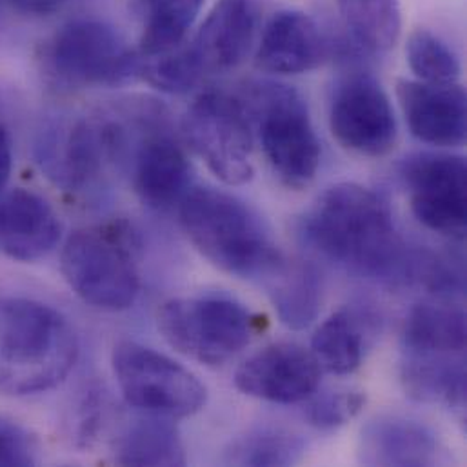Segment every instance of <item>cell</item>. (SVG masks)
Listing matches in <instances>:
<instances>
[{"instance_id": "obj_15", "label": "cell", "mask_w": 467, "mask_h": 467, "mask_svg": "<svg viewBox=\"0 0 467 467\" xmlns=\"http://www.w3.org/2000/svg\"><path fill=\"white\" fill-rule=\"evenodd\" d=\"M327 57V42L318 24L302 11H280L265 26L256 67L276 75H298L318 67Z\"/></svg>"}, {"instance_id": "obj_8", "label": "cell", "mask_w": 467, "mask_h": 467, "mask_svg": "<svg viewBox=\"0 0 467 467\" xmlns=\"http://www.w3.org/2000/svg\"><path fill=\"white\" fill-rule=\"evenodd\" d=\"M182 128L190 148L219 181L242 186L253 179V126L242 100L208 91L190 106Z\"/></svg>"}, {"instance_id": "obj_11", "label": "cell", "mask_w": 467, "mask_h": 467, "mask_svg": "<svg viewBox=\"0 0 467 467\" xmlns=\"http://www.w3.org/2000/svg\"><path fill=\"white\" fill-rule=\"evenodd\" d=\"M329 128L337 142L358 155L384 157L399 137L391 100L371 75H351L331 99Z\"/></svg>"}, {"instance_id": "obj_31", "label": "cell", "mask_w": 467, "mask_h": 467, "mask_svg": "<svg viewBox=\"0 0 467 467\" xmlns=\"http://www.w3.org/2000/svg\"><path fill=\"white\" fill-rule=\"evenodd\" d=\"M13 170V151L7 130L0 124V193L5 188Z\"/></svg>"}, {"instance_id": "obj_23", "label": "cell", "mask_w": 467, "mask_h": 467, "mask_svg": "<svg viewBox=\"0 0 467 467\" xmlns=\"http://www.w3.org/2000/svg\"><path fill=\"white\" fill-rule=\"evenodd\" d=\"M140 2L144 13V27L139 49L144 58H155L181 47L204 5V0Z\"/></svg>"}, {"instance_id": "obj_32", "label": "cell", "mask_w": 467, "mask_h": 467, "mask_svg": "<svg viewBox=\"0 0 467 467\" xmlns=\"http://www.w3.org/2000/svg\"><path fill=\"white\" fill-rule=\"evenodd\" d=\"M20 11L33 13V15H47L55 11L62 0H11Z\"/></svg>"}, {"instance_id": "obj_5", "label": "cell", "mask_w": 467, "mask_h": 467, "mask_svg": "<svg viewBox=\"0 0 467 467\" xmlns=\"http://www.w3.org/2000/svg\"><path fill=\"white\" fill-rule=\"evenodd\" d=\"M267 164L282 184L309 186L320 166V140L304 99L289 86L256 84L244 104Z\"/></svg>"}, {"instance_id": "obj_19", "label": "cell", "mask_w": 467, "mask_h": 467, "mask_svg": "<svg viewBox=\"0 0 467 467\" xmlns=\"http://www.w3.org/2000/svg\"><path fill=\"white\" fill-rule=\"evenodd\" d=\"M402 384L419 402L462 410L466 404V355L408 353Z\"/></svg>"}, {"instance_id": "obj_21", "label": "cell", "mask_w": 467, "mask_h": 467, "mask_svg": "<svg viewBox=\"0 0 467 467\" xmlns=\"http://www.w3.org/2000/svg\"><path fill=\"white\" fill-rule=\"evenodd\" d=\"M408 353L466 355V313L451 306L419 304L404 326Z\"/></svg>"}, {"instance_id": "obj_28", "label": "cell", "mask_w": 467, "mask_h": 467, "mask_svg": "<svg viewBox=\"0 0 467 467\" xmlns=\"http://www.w3.org/2000/svg\"><path fill=\"white\" fill-rule=\"evenodd\" d=\"M140 73L148 84L171 95L192 91L206 75L192 46H181L171 53L150 58V62L140 67Z\"/></svg>"}, {"instance_id": "obj_18", "label": "cell", "mask_w": 467, "mask_h": 467, "mask_svg": "<svg viewBox=\"0 0 467 467\" xmlns=\"http://www.w3.org/2000/svg\"><path fill=\"white\" fill-rule=\"evenodd\" d=\"M190 161L177 142L168 137H151L137 153L133 184L144 204L168 210L190 190Z\"/></svg>"}, {"instance_id": "obj_3", "label": "cell", "mask_w": 467, "mask_h": 467, "mask_svg": "<svg viewBox=\"0 0 467 467\" xmlns=\"http://www.w3.org/2000/svg\"><path fill=\"white\" fill-rule=\"evenodd\" d=\"M179 217L197 251L230 275L271 276L284 264L260 215L232 193L190 188L179 202Z\"/></svg>"}, {"instance_id": "obj_6", "label": "cell", "mask_w": 467, "mask_h": 467, "mask_svg": "<svg viewBox=\"0 0 467 467\" xmlns=\"http://www.w3.org/2000/svg\"><path fill=\"white\" fill-rule=\"evenodd\" d=\"M157 326L181 355L217 368L251 344L260 320L230 296L204 295L164 302Z\"/></svg>"}, {"instance_id": "obj_30", "label": "cell", "mask_w": 467, "mask_h": 467, "mask_svg": "<svg viewBox=\"0 0 467 467\" xmlns=\"http://www.w3.org/2000/svg\"><path fill=\"white\" fill-rule=\"evenodd\" d=\"M36 462L35 441L18 428H0V466H33Z\"/></svg>"}, {"instance_id": "obj_1", "label": "cell", "mask_w": 467, "mask_h": 467, "mask_svg": "<svg viewBox=\"0 0 467 467\" xmlns=\"http://www.w3.org/2000/svg\"><path fill=\"white\" fill-rule=\"evenodd\" d=\"M302 234L322 256L353 273L380 280L410 276L411 258L389 206L360 184L324 192L307 212Z\"/></svg>"}, {"instance_id": "obj_29", "label": "cell", "mask_w": 467, "mask_h": 467, "mask_svg": "<svg viewBox=\"0 0 467 467\" xmlns=\"http://www.w3.org/2000/svg\"><path fill=\"white\" fill-rule=\"evenodd\" d=\"M306 408V419L318 430H335L351 422L364 408L366 395L362 391H331L318 397L311 395Z\"/></svg>"}, {"instance_id": "obj_14", "label": "cell", "mask_w": 467, "mask_h": 467, "mask_svg": "<svg viewBox=\"0 0 467 467\" xmlns=\"http://www.w3.org/2000/svg\"><path fill=\"white\" fill-rule=\"evenodd\" d=\"M62 224L53 206L35 192L11 190L0 197V253L16 262L47 256L60 242Z\"/></svg>"}, {"instance_id": "obj_9", "label": "cell", "mask_w": 467, "mask_h": 467, "mask_svg": "<svg viewBox=\"0 0 467 467\" xmlns=\"http://www.w3.org/2000/svg\"><path fill=\"white\" fill-rule=\"evenodd\" d=\"M53 73L73 86H119L140 71L126 38L102 20L66 24L49 47Z\"/></svg>"}, {"instance_id": "obj_10", "label": "cell", "mask_w": 467, "mask_h": 467, "mask_svg": "<svg viewBox=\"0 0 467 467\" xmlns=\"http://www.w3.org/2000/svg\"><path fill=\"white\" fill-rule=\"evenodd\" d=\"M417 221L435 234L462 240L466 234V161L448 153H417L402 162Z\"/></svg>"}, {"instance_id": "obj_17", "label": "cell", "mask_w": 467, "mask_h": 467, "mask_svg": "<svg viewBox=\"0 0 467 467\" xmlns=\"http://www.w3.org/2000/svg\"><path fill=\"white\" fill-rule=\"evenodd\" d=\"M358 461L366 466H433L439 461V441L419 420L380 415L360 431Z\"/></svg>"}, {"instance_id": "obj_4", "label": "cell", "mask_w": 467, "mask_h": 467, "mask_svg": "<svg viewBox=\"0 0 467 467\" xmlns=\"http://www.w3.org/2000/svg\"><path fill=\"white\" fill-rule=\"evenodd\" d=\"M137 242L126 223H108L69 234L60 271L71 291L102 311L130 309L140 293Z\"/></svg>"}, {"instance_id": "obj_7", "label": "cell", "mask_w": 467, "mask_h": 467, "mask_svg": "<svg viewBox=\"0 0 467 467\" xmlns=\"http://www.w3.org/2000/svg\"><path fill=\"white\" fill-rule=\"evenodd\" d=\"M111 366L126 404L140 413L177 420L206 406V386L188 368L150 346L117 342Z\"/></svg>"}, {"instance_id": "obj_24", "label": "cell", "mask_w": 467, "mask_h": 467, "mask_svg": "<svg viewBox=\"0 0 467 467\" xmlns=\"http://www.w3.org/2000/svg\"><path fill=\"white\" fill-rule=\"evenodd\" d=\"M355 40L371 53L389 51L400 38V0H337Z\"/></svg>"}, {"instance_id": "obj_26", "label": "cell", "mask_w": 467, "mask_h": 467, "mask_svg": "<svg viewBox=\"0 0 467 467\" xmlns=\"http://www.w3.org/2000/svg\"><path fill=\"white\" fill-rule=\"evenodd\" d=\"M304 441L282 428H256L238 439L224 451L230 466H293L304 455Z\"/></svg>"}, {"instance_id": "obj_20", "label": "cell", "mask_w": 467, "mask_h": 467, "mask_svg": "<svg viewBox=\"0 0 467 467\" xmlns=\"http://www.w3.org/2000/svg\"><path fill=\"white\" fill-rule=\"evenodd\" d=\"M115 462L120 466H184L186 450L171 419L144 413L117 439Z\"/></svg>"}, {"instance_id": "obj_22", "label": "cell", "mask_w": 467, "mask_h": 467, "mask_svg": "<svg viewBox=\"0 0 467 467\" xmlns=\"http://www.w3.org/2000/svg\"><path fill=\"white\" fill-rule=\"evenodd\" d=\"M269 295L280 320L291 329L307 327L318 315L322 284L307 264H284L269 276Z\"/></svg>"}, {"instance_id": "obj_2", "label": "cell", "mask_w": 467, "mask_h": 467, "mask_svg": "<svg viewBox=\"0 0 467 467\" xmlns=\"http://www.w3.org/2000/svg\"><path fill=\"white\" fill-rule=\"evenodd\" d=\"M69 320L33 298L0 295V393L27 397L57 388L75 368Z\"/></svg>"}, {"instance_id": "obj_12", "label": "cell", "mask_w": 467, "mask_h": 467, "mask_svg": "<svg viewBox=\"0 0 467 467\" xmlns=\"http://www.w3.org/2000/svg\"><path fill=\"white\" fill-rule=\"evenodd\" d=\"M322 368L315 355L295 342H275L251 355L234 373V386L249 397L298 404L317 393Z\"/></svg>"}, {"instance_id": "obj_25", "label": "cell", "mask_w": 467, "mask_h": 467, "mask_svg": "<svg viewBox=\"0 0 467 467\" xmlns=\"http://www.w3.org/2000/svg\"><path fill=\"white\" fill-rule=\"evenodd\" d=\"M311 353L320 368L333 375L357 371L362 362L364 337L353 313L342 309L324 320L313 335Z\"/></svg>"}, {"instance_id": "obj_13", "label": "cell", "mask_w": 467, "mask_h": 467, "mask_svg": "<svg viewBox=\"0 0 467 467\" xmlns=\"http://www.w3.org/2000/svg\"><path fill=\"white\" fill-rule=\"evenodd\" d=\"M397 97L406 122L420 142L459 148L466 142V91L459 84L399 80Z\"/></svg>"}, {"instance_id": "obj_27", "label": "cell", "mask_w": 467, "mask_h": 467, "mask_svg": "<svg viewBox=\"0 0 467 467\" xmlns=\"http://www.w3.org/2000/svg\"><path fill=\"white\" fill-rule=\"evenodd\" d=\"M406 57L411 71L426 84H455L461 75L457 53L428 29H417L410 35Z\"/></svg>"}, {"instance_id": "obj_16", "label": "cell", "mask_w": 467, "mask_h": 467, "mask_svg": "<svg viewBox=\"0 0 467 467\" xmlns=\"http://www.w3.org/2000/svg\"><path fill=\"white\" fill-rule=\"evenodd\" d=\"M258 26L256 0H219L192 44L204 73L234 69L247 57Z\"/></svg>"}]
</instances>
